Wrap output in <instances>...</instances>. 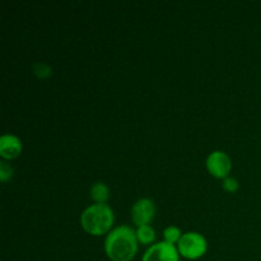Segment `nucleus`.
Listing matches in <instances>:
<instances>
[{"label":"nucleus","instance_id":"obj_2","mask_svg":"<svg viewBox=\"0 0 261 261\" xmlns=\"http://www.w3.org/2000/svg\"><path fill=\"white\" fill-rule=\"evenodd\" d=\"M115 214L107 204H93L82 213L81 224L86 232L93 236H101L111 229Z\"/></svg>","mask_w":261,"mask_h":261},{"label":"nucleus","instance_id":"obj_8","mask_svg":"<svg viewBox=\"0 0 261 261\" xmlns=\"http://www.w3.org/2000/svg\"><path fill=\"white\" fill-rule=\"evenodd\" d=\"M91 196L96 204H106L110 198L109 186L103 182H96L91 189Z\"/></svg>","mask_w":261,"mask_h":261},{"label":"nucleus","instance_id":"obj_3","mask_svg":"<svg viewBox=\"0 0 261 261\" xmlns=\"http://www.w3.org/2000/svg\"><path fill=\"white\" fill-rule=\"evenodd\" d=\"M177 250L181 256L189 260H196L203 256L208 250V242L203 234L198 232L184 233L177 244Z\"/></svg>","mask_w":261,"mask_h":261},{"label":"nucleus","instance_id":"obj_5","mask_svg":"<svg viewBox=\"0 0 261 261\" xmlns=\"http://www.w3.org/2000/svg\"><path fill=\"white\" fill-rule=\"evenodd\" d=\"M206 168L209 173L217 178L228 177L232 168L231 158L222 150H214L206 158Z\"/></svg>","mask_w":261,"mask_h":261},{"label":"nucleus","instance_id":"obj_4","mask_svg":"<svg viewBox=\"0 0 261 261\" xmlns=\"http://www.w3.org/2000/svg\"><path fill=\"white\" fill-rule=\"evenodd\" d=\"M142 261H180V252L175 245L162 241L150 246Z\"/></svg>","mask_w":261,"mask_h":261},{"label":"nucleus","instance_id":"obj_6","mask_svg":"<svg viewBox=\"0 0 261 261\" xmlns=\"http://www.w3.org/2000/svg\"><path fill=\"white\" fill-rule=\"evenodd\" d=\"M155 214V205L150 199H139L132 208V219L135 226L149 224Z\"/></svg>","mask_w":261,"mask_h":261},{"label":"nucleus","instance_id":"obj_10","mask_svg":"<svg viewBox=\"0 0 261 261\" xmlns=\"http://www.w3.org/2000/svg\"><path fill=\"white\" fill-rule=\"evenodd\" d=\"M163 236H165V241L168 242V244H178V241L182 237V233H181V229L176 226H168L167 228L163 231Z\"/></svg>","mask_w":261,"mask_h":261},{"label":"nucleus","instance_id":"obj_12","mask_svg":"<svg viewBox=\"0 0 261 261\" xmlns=\"http://www.w3.org/2000/svg\"><path fill=\"white\" fill-rule=\"evenodd\" d=\"M223 189L228 193H234L239 189V181L233 177H226L223 181Z\"/></svg>","mask_w":261,"mask_h":261},{"label":"nucleus","instance_id":"obj_1","mask_svg":"<svg viewBox=\"0 0 261 261\" xmlns=\"http://www.w3.org/2000/svg\"><path fill=\"white\" fill-rule=\"evenodd\" d=\"M137 231L129 226H119L109 232L105 251L112 261H132L138 252Z\"/></svg>","mask_w":261,"mask_h":261},{"label":"nucleus","instance_id":"obj_7","mask_svg":"<svg viewBox=\"0 0 261 261\" xmlns=\"http://www.w3.org/2000/svg\"><path fill=\"white\" fill-rule=\"evenodd\" d=\"M22 152V142L18 137L4 134L0 138V155L4 160H14Z\"/></svg>","mask_w":261,"mask_h":261},{"label":"nucleus","instance_id":"obj_9","mask_svg":"<svg viewBox=\"0 0 261 261\" xmlns=\"http://www.w3.org/2000/svg\"><path fill=\"white\" fill-rule=\"evenodd\" d=\"M137 237L138 241L143 245H150L155 239V232L152 226L149 224H144V226L138 227L137 229Z\"/></svg>","mask_w":261,"mask_h":261},{"label":"nucleus","instance_id":"obj_11","mask_svg":"<svg viewBox=\"0 0 261 261\" xmlns=\"http://www.w3.org/2000/svg\"><path fill=\"white\" fill-rule=\"evenodd\" d=\"M12 176H13L12 166L8 165L5 161L0 162V178H2L3 182H7Z\"/></svg>","mask_w":261,"mask_h":261}]
</instances>
